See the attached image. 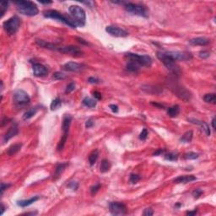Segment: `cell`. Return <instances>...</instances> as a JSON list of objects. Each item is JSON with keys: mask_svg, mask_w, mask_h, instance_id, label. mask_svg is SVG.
Here are the masks:
<instances>
[{"mask_svg": "<svg viewBox=\"0 0 216 216\" xmlns=\"http://www.w3.org/2000/svg\"><path fill=\"white\" fill-rule=\"evenodd\" d=\"M167 83L168 87L171 90V91L174 94L178 96L180 99L183 100L185 102H189L192 98V95L190 93V91L188 90L184 86L182 85H180L179 83L177 82L176 79V76L175 77H171L168 79V80L166 81Z\"/></svg>", "mask_w": 216, "mask_h": 216, "instance_id": "1", "label": "cell"}, {"mask_svg": "<svg viewBox=\"0 0 216 216\" xmlns=\"http://www.w3.org/2000/svg\"><path fill=\"white\" fill-rule=\"evenodd\" d=\"M15 4L16 5L18 11L26 16H36L39 13V9L37 4H34L31 1H24L19 0L15 1Z\"/></svg>", "mask_w": 216, "mask_h": 216, "instance_id": "2", "label": "cell"}, {"mask_svg": "<svg viewBox=\"0 0 216 216\" xmlns=\"http://www.w3.org/2000/svg\"><path fill=\"white\" fill-rule=\"evenodd\" d=\"M71 18L77 26H85L86 23V14L85 9L79 5H71L69 8Z\"/></svg>", "mask_w": 216, "mask_h": 216, "instance_id": "3", "label": "cell"}, {"mask_svg": "<svg viewBox=\"0 0 216 216\" xmlns=\"http://www.w3.org/2000/svg\"><path fill=\"white\" fill-rule=\"evenodd\" d=\"M43 15L46 18H50V19H54V20H57V21H61L63 23H64L67 25L70 26L71 28H76L77 25L75 24V23L73 22L71 17L64 16L63 14L59 13L57 10H47L45 12H43Z\"/></svg>", "mask_w": 216, "mask_h": 216, "instance_id": "4", "label": "cell"}, {"mask_svg": "<svg viewBox=\"0 0 216 216\" xmlns=\"http://www.w3.org/2000/svg\"><path fill=\"white\" fill-rule=\"evenodd\" d=\"M156 56L158 57V59H160L163 63L164 65L166 67V69L171 71L172 74H174L175 76H178L181 73V69H180L179 66L176 63V62L174 60H172L171 58L167 57L164 53V52H158Z\"/></svg>", "mask_w": 216, "mask_h": 216, "instance_id": "5", "label": "cell"}, {"mask_svg": "<svg viewBox=\"0 0 216 216\" xmlns=\"http://www.w3.org/2000/svg\"><path fill=\"white\" fill-rule=\"evenodd\" d=\"M124 57L129 62H134L139 66H144L150 68L152 65L153 60L149 55H139L137 53H127L125 54Z\"/></svg>", "mask_w": 216, "mask_h": 216, "instance_id": "6", "label": "cell"}, {"mask_svg": "<svg viewBox=\"0 0 216 216\" xmlns=\"http://www.w3.org/2000/svg\"><path fill=\"white\" fill-rule=\"evenodd\" d=\"M21 19L17 15H15L9 18L8 21H4L3 27L8 35H15L19 31V29L21 27Z\"/></svg>", "mask_w": 216, "mask_h": 216, "instance_id": "7", "label": "cell"}, {"mask_svg": "<svg viewBox=\"0 0 216 216\" xmlns=\"http://www.w3.org/2000/svg\"><path fill=\"white\" fill-rule=\"evenodd\" d=\"M124 8L126 9V11L128 13H131L134 15H138V16L144 17V18H148L149 17V12L147 10V8L141 4H133V3H127L124 5Z\"/></svg>", "mask_w": 216, "mask_h": 216, "instance_id": "8", "label": "cell"}, {"mask_svg": "<svg viewBox=\"0 0 216 216\" xmlns=\"http://www.w3.org/2000/svg\"><path fill=\"white\" fill-rule=\"evenodd\" d=\"M53 51H57L59 53L69 54L73 57H81L83 55V52L78 47L74 46H59L55 44Z\"/></svg>", "mask_w": 216, "mask_h": 216, "instance_id": "9", "label": "cell"}, {"mask_svg": "<svg viewBox=\"0 0 216 216\" xmlns=\"http://www.w3.org/2000/svg\"><path fill=\"white\" fill-rule=\"evenodd\" d=\"M164 53L174 61H188L192 58V55L187 52L180 51H163Z\"/></svg>", "mask_w": 216, "mask_h": 216, "instance_id": "10", "label": "cell"}, {"mask_svg": "<svg viewBox=\"0 0 216 216\" xmlns=\"http://www.w3.org/2000/svg\"><path fill=\"white\" fill-rule=\"evenodd\" d=\"M14 102L19 106H24L31 102L29 95L23 90H16L13 94Z\"/></svg>", "mask_w": 216, "mask_h": 216, "instance_id": "11", "label": "cell"}, {"mask_svg": "<svg viewBox=\"0 0 216 216\" xmlns=\"http://www.w3.org/2000/svg\"><path fill=\"white\" fill-rule=\"evenodd\" d=\"M109 209L112 215H125L127 214L126 205L120 202H111L109 204Z\"/></svg>", "mask_w": 216, "mask_h": 216, "instance_id": "12", "label": "cell"}, {"mask_svg": "<svg viewBox=\"0 0 216 216\" xmlns=\"http://www.w3.org/2000/svg\"><path fill=\"white\" fill-rule=\"evenodd\" d=\"M106 31L111 36L115 37H126L128 36V32H127L125 30L121 29L118 26L114 25H108L106 27Z\"/></svg>", "mask_w": 216, "mask_h": 216, "instance_id": "13", "label": "cell"}, {"mask_svg": "<svg viewBox=\"0 0 216 216\" xmlns=\"http://www.w3.org/2000/svg\"><path fill=\"white\" fill-rule=\"evenodd\" d=\"M71 122H72V117L70 115L66 114L63 119V123H62V129L63 132V137L61 139H64V140H67V139H68Z\"/></svg>", "mask_w": 216, "mask_h": 216, "instance_id": "14", "label": "cell"}, {"mask_svg": "<svg viewBox=\"0 0 216 216\" xmlns=\"http://www.w3.org/2000/svg\"><path fill=\"white\" fill-rule=\"evenodd\" d=\"M63 69L69 72H80L85 69V66L75 62H69L63 66Z\"/></svg>", "mask_w": 216, "mask_h": 216, "instance_id": "15", "label": "cell"}, {"mask_svg": "<svg viewBox=\"0 0 216 216\" xmlns=\"http://www.w3.org/2000/svg\"><path fill=\"white\" fill-rule=\"evenodd\" d=\"M32 70L33 74L36 77H43L48 73L47 69L43 64H41V63H34L32 66Z\"/></svg>", "mask_w": 216, "mask_h": 216, "instance_id": "16", "label": "cell"}, {"mask_svg": "<svg viewBox=\"0 0 216 216\" xmlns=\"http://www.w3.org/2000/svg\"><path fill=\"white\" fill-rule=\"evenodd\" d=\"M188 121L191 122V123H192V124L198 125V126L201 127V129L204 131V133L207 135V136H209L210 134H211V131H210L209 126H208V124H207L205 122H203V121H200V120H198V119H194V118L188 119Z\"/></svg>", "mask_w": 216, "mask_h": 216, "instance_id": "17", "label": "cell"}, {"mask_svg": "<svg viewBox=\"0 0 216 216\" xmlns=\"http://www.w3.org/2000/svg\"><path fill=\"white\" fill-rule=\"evenodd\" d=\"M18 133H19V127H18V125H17V124H14V125H12V126L9 127V129L6 132L5 135H4V142H7V141H8L10 139H12L13 137H15V135L18 134Z\"/></svg>", "mask_w": 216, "mask_h": 216, "instance_id": "18", "label": "cell"}, {"mask_svg": "<svg viewBox=\"0 0 216 216\" xmlns=\"http://www.w3.org/2000/svg\"><path fill=\"white\" fill-rule=\"evenodd\" d=\"M210 42L209 39L206 37H196L189 40V43L193 46H206Z\"/></svg>", "mask_w": 216, "mask_h": 216, "instance_id": "19", "label": "cell"}, {"mask_svg": "<svg viewBox=\"0 0 216 216\" xmlns=\"http://www.w3.org/2000/svg\"><path fill=\"white\" fill-rule=\"evenodd\" d=\"M197 178L196 176L192 175L189 176H180L178 177H176V179H174V182L175 183H188V182H191L193 181H196Z\"/></svg>", "mask_w": 216, "mask_h": 216, "instance_id": "20", "label": "cell"}, {"mask_svg": "<svg viewBox=\"0 0 216 216\" xmlns=\"http://www.w3.org/2000/svg\"><path fill=\"white\" fill-rule=\"evenodd\" d=\"M69 166V163H61L58 164L56 168H55V172H54V175H53V178L54 179H57V177H59L61 174L64 171L65 168Z\"/></svg>", "mask_w": 216, "mask_h": 216, "instance_id": "21", "label": "cell"}, {"mask_svg": "<svg viewBox=\"0 0 216 216\" xmlns=\"http://www.w3.org/2000/svg\"><path fill=\"white\" fill-rule=\"evenodd\" d=\"M38 199H39V197L35 196V197H33V198H30V199L28 200H21V201H18V202H17V204H18L19 206H21V207H27L29 205L32 204L33 203H35V202L37 201Z\"/></svg>", "mask_w": 216, "mask_h": 216, "instance_id": "22", "label": "cell"}, {"mask_svg": "<svg viewBox=\"0 0 216 216\" xmlns=\"http://www.w3.org/2000/svg\"><path fill=\"white\" fill-rule=\"evenodd\" d=\"M38 110H39L38 106H35V107L30 108V109H29L28 111H26L24 112V114L23 115V119H24V120H27V119L31 118L33 116H35V115L37 114Z\"/></svg>", "mask_w": 216, "mask_h": 216, "instance_id": "23", "label": "cell"}, {"mask_svg": "<svg viewBox=\"0 0 216 216\" xmlns=\"http://www.w3.org/2000/svg\"><path fill=\"white\" fill-rule=\"evenodd\" d=\"M180 112V106L178 105H175V106H171L167 109V114L169 115V117L171 118H176L177 117Z\"/></svg>", "mask_w": 216, "mask_h": 216, "instance_id": "24", "label": "cell"}, {"mask_svg": "<svg viewBox=\"0 0 216 216\" xmlns=\"http://www.w3.org/2000/svg\"><path fill=\"white\" fill-rule=\"evenodd\" d=\"M192 136H193L192 131H188V132H186V133L181 137L180 142H181V143H190V142L192 141Z\"/></svg>", "mask_w": 216, "mask_h": 216, "instance_id": "25", "label": "cell"}, {"mask_svg": "<svg viewBox=\"0 0 216 216\" xmlns=\"http://www.w3.org/2000/svg\"><path fill=\"white\" fill-rule=\"evenodd\" d=\"M127 69L130 72H133V73H138L140 69V66L137 63H135L134 62H128L127 63L126 66Z\"/></svg>", "mask_w": 216, "mask_h": 216, "instance_id": "26", "label": "cell"}, {"mask_svg": "<svg viewBox=\"0 0 216 216\" xmlns=\"http://www.w3.org/2000/svg\"><path fill=\"white\" fill-rule=\"evenodd\" d=\"M21 147H22V143H15L13 144L12 146H10L8 150V155H14L16 154L17 152L21 150Z\"/></svg>", "mask_w": 216, "mask_h": 216, "instance_id": "27", "label": "cell"}, {"mask_svg": "<svg viewBox=\"0 0 216 216\" xmlns=\"http://www.w3.org/2000/svg\"><path fill=\"white\" fill-rule=\"evenodd\" d=\"M83 104L87 107L93 108L96 106V101L95 99H92L90 97H85L83 99Z\"/></svg>", "mask_w": 216, "mask_h": 216, "instance_id": "28", "label": "cell"}, {"mask_svg": "<svg viewBox=\"0 0 216 216\" xmlns=\"http://www.w3.org/2000/svg\"><path fill=\"white\" fill-rule=\"evenodd\" d=\"M98 157H99V151L97 150L92 151L90 153V156H89V163H90V166H94L95 163L97 160Z\"/></svg>", "mask_w": 216, "mask_h": 216, "instance_id": "29", "label": "cell"}, {"mask_svg": "<svg viewBox=\"0 0 216 216\" xmlns=\"http://www.w3.org/2000/svg\"><path fill=\"white\" fill-rule=\"evenodd\" d=\"M145 87L142 88V90H143L145 92L147 93H151V94H160L161 90H158L159 88H156L155 86H151V85H144Z\"/></svg>", "mask_w": 216, "mask_h": 216, "instance_id": "30", "label": "cell"}, {"mask_svg": "<svg viewBox=\"0 0 216 216\" xmlns=\"http://www.w3.org/2000/svg\"><path fill=\"white\" fill-rule=\"evenodd\" d=\"M111 168V164L110 162L107 160H103L101 163V166H100V169H101V171L102 173H106L107 171L110 170Z\"/></svg>", "mask_w": 216, "mask_h": 216, "instance_id": "31", "label": "cell"}, {"mask_svg": "<svg viewBox=\"0 0 216 216\" xmlns=\"http://www.w3.org/2000/svg\"><path fill=\"white\" fill-rule=\"evenodd\" d=\"M204 101L207 103H211V104H215L216 103V95L214 93H210V94H206L204 96Z\"/></svg>", "mask_w": 216, "mask_h": 216, "instance_id": "32", "label": "cell"}, {"mask_svg": "<svg viewBox=\"0 0 216 216\" xmlns=\"http://www.w3.org/2000/svg\"><path fill=\"white\" fill-rule=\"evenodd\" d=\"M62 106V101L61 99L59 97H57L56 99H54L52 103H51V106H50V108L52 111H55L57 110L60 106Z\"/></svg>", "mask_w": 216, "mask_h": 216, "instance_id": "33", "label": "cell"}, {"mask_svg": "<svg viewBox=\"0 0 216 216\" xmlns=\"http://www.w3.org/2000/svg\"><path fill=\"white\" fill-rule=\"evenodd\" d=\"M178 154L177 153H173V152H171V153H169V154H166V155H165V159L167 160H170V161H176V160H177V159H178Z\"/></svg>", "mask_w": 216, "mask_h": 216, "instance_id": "34", "label": "cell"}, {"mask_svg": "<svg viewBox=\"0 0 216 216\" xmlns=\"http://www.w3.org/2000/svg\"><path fill=\"white\" fill-rule=\"evenodd\" d=\"M8 8V2L4 1L0 3V14H1V17L4 16V15L5 12L7 11V9Z\"/></svg>", "mask_w": 216, "mask_h": 216, "instance_id": "35", "label": "cell"}, {"mask_svg": "<svg viewBox=\"0 0 216 216\" xmlns=\"http://www.w3.org/2000/svg\"><path fill=\"white\" fill-rule=\"evenodd\" d=\"M198 154L197 153H194V152H188V153H186L184 155V158L187 160H195L197 158H198Z\"/></svg>", "mask_w": 216, "mask_h": 216, "instance_id": "36", "label": "cell"}, {"mask_svg": "<svg viewBox=\"0 0 216 216\" xmlns=\"http://www.w3.org/2000/svg\"><path fill=\"white\" fill-rule=\"evenodd\" d=\"M66 78V74L61 73V72H56L53 75V79L55 80H61V79H64Z\"/></svg>", "mask_w": 216, "mask_h": 216, "instance_id": "37", "label": "cell"}, {"mask_svg": "<svg viewBox=\"0 0 216 216\" xmlns=\"http://www.w3.org/2000/svg\"><path fill=\"white\" fill-rule=\"evenodd\" d=\"M129 180H130V182L132 183L135 184L137 183L139 180H140V176H139V175H136V174H131Z\"/></svg>", "mask_w": 216, "mask_h": 216, "instance_id": "38", "label": "cell"}, {"mask_svg": "<svg viewBox=\"0 0 216 216\" xmlns=\"http://www.w3.org/2000/svg\"><path fill=\"white\" fill-rule=\"evenodd\" d=\"M74 89H75V83L72 82V83L69 84V85H67V87H66L65 93H70V92H72L73 90H74Z\"/></svg>", "mask_w": 216, "mask_h": 216, "instance_id": "39", "label": "cell"}, {"mask_svg": "<svg viewBox=\"0 0 216 216\" xmlns=\"http://www.w3.org/2000/svg\"><path fill=\"white\" fill-rule=\"evenodd\" d=\"M202 194H203V191H202L201 189H195V190L192 192V196H193V198H196V199H198Z\"/></svg>", "mask_w": 216, "mask_h": 216, "instance_id": "40", "label": "cell"}, {"mask_svg": "<svg viewBox=\"0 0 216 216\" xmlns=\"http://www.w3.org/2000/svg\"><path fill=\"white\" fill-rule=\"evenodd\" d=\"M101 188V185L99 183H97V184H95V186H93L92 188H90V192H91V194L92 195H95L96 192L99 191V189Z\"/></svg>", "mask_w": 216, "mask_h": 216, "instance_id": "41", "label": "cell"}, {"mask_svg": "<svg viewBox=\"0 0 216 216\" xmlns=\"http://www.w3.org/2000/svg\"><path fill=\"white\" fill-rule=\"evenodd\" d=\"M147 136H148V131L145 128H143L142 132L140 133V134H139V139L141 140H145L147 139Z\"/></svg>", "mask_w": 216, "mask_h": 216, "instance_id": "42", "label": "cell"}, {"mask_svg": "<svg viewBox=\"0 0 216 216\" xmlns=\"http://www.w3.org/2000/svg\"><path fill=\"white\" fill-rule=\"evenodd\" d=\"M210 56V53L208 51H201L199 53V57L201 58H208Z\"/></svg>", "mask_w": 216, "mask_h": 216, "instance_id": "43", "label": "cell"}, {"mask_svg": "<svg viewBox=\"0 0 216 216\" xmlns=\"http://www.w3.org/2000/svg\"><path fill=\"white\" fill-rule=\"evenodd\" d=\"M88 82L90 83V84H100V83H101V80H100L99 79H97V78L90 77L89 78Z\"/></svg>", "mask_w": 216, "mask_h": 216, "instance_id": "44", "label": "cell"}, {"mask_svg": "<svg viewBox=\"0 0 216 216\" xmlns=\"http://www.w3.org/2000/svg\"><path fill=\"white\" fill-rule=\"evenodd\" d=\"M10 186H11L10 184H5L4 183V182H2V183H1V195H3L4 191L8 188H9Z\"/></svg>", "mask_w": 216, "mask_h": 216, "instance_id": "45", "label": "cell"}, {"mask_svg": "<svg viewBox=\"0 0 216 216\" xmlns=\"http://www.w3.org/2000/svg\"><path fill=\"white\" fill-rule=\"evenodd\" d=\"M68 186H69V188H72L73 190H77L78 188H79V184H78V182H70Z\"/></svg>", "mask_w": 216, "mask_h": 216, "instance_id": "46", "label": "cell"}, {"mask_svg": "<svg viewBox=\"0 0 216 216\" xmlns=\"http://www.w3.org/2000/svg\"><path fill=\"white\" fill-rule=\"evenodd\" d=\"M143 214L144 216H152L154 214V212L151 208H146L144 211H143Z\"/></svg>", "mask_w": 216, "mask_h": 216, "instance_id": "47", "label": "cell"}, {"mask_svg": "<svg viewBox=\"0 0 216 216\" xmlns=\"http://www.w3.org/2000/svg\"><path fill=\"white\" fill-rule=\"evenodd\" d=\"M93 125H94V121H93V119L92 118L88 119V120L86 121L85 127L87 128H90V127H91Z\"/></svg>", "mask_w": 216, "mask_h": 216, "instance_id": "48", "label": "cell"}, {"mask_svg": "<svg viewBox=\"0 0 216 216\" xmlns=\"http://www.w3.org/2000/svg\"><path fill=\"white\" fill-rule=\"evenodd\" d=\"M165 153V150H162V149H160L158 150H156L154 153V156H159V155H161L162 154Z\"/></svg>", "mask_w": 216, "mask_h": 216, "instance_id": "49", "label": "cell"}, {"mask_svg": "<svg viewBox=\"0 0 216 216\" xmlns=\"http://www.w3.org/2000/svg\"><path fill=\"white\" fill-rule=\"evenodd\" d=\"M93 95H94V97L95 98V99H97V100H101V99H102V94H101L100 92H98V91H94V92H93Z\"/></svg>", "mask_w": 216, "mask_h": 216, "instance_id": "50", "label": "cell"}, {"mask_svg": "<svg viewBox=\"0 0 216 216\" xmlns=\"http://www.w3.org/2000/svg\"><path fill=\"white\" fill-rule=\"evenodd\" d=\"M110 108L113 112H118V106L116 105H110Z\"/></svg>", "mask_w": 216, "mask_h": 216, "instance_id": "51", "label": "cell"}, {"mask_svg": "<svg viewBox=\"0 0 216 216\" xmlns=\"http://www.w3.org/2000/svg\"><path fill=\"white\" fill-rule=\"evenodd\" d=\"M83 4H87L90 6V8H93L94 7V2H90V1H88V2H83Z\"/></svg>", "mask_w": 216, "mask_h": 216, "instance_id": "52", "label": "cell"}, {"mask_svg": "<svg viewBox=\"0 0 216 216\" xmlns=\"http://www.w3.org/2000/svg\"><path fill=\"white\" fill-rule=\"evenodd\" d=\"M77 40L79 41V42H80V43H83V44H85V45H89V43H88V42H86V41H85V40H84V39H82V38L77 37Z\"/></svg>", "mask_w": 216, "mask_h": 216, "instance_id": "53", "label": "cell"}, {"mask_svg": "<svg viewBox=\"0 0 216 216\" xmlns=\"http://www.w3.org/2000/svg\"><path fill=\"white\" fill-rule=\"evenodd\" d=\"M197 213H198V211L195 209L194 211H189V212H187V214H188V215H195Z\"/></svg>", "mask_w": 216, "mask_h": 216, "instance_id": "54", "label": "cell"}, {"mask_svg": "<svg viewBox=\"0 0 216 216\" xmlns=\"http://www.w3.org/2000/svg\"><path fill=\"white\" fill-rule=\"evenodd\" d=\"M39 3L42 4H52L53 2L52 1H39Z\"/></svg>", "mask_w": 216, "mask_h": 216, "instance_id": "55", "label": "cell"}, {"mask_svg": "<svg viewBox=\"0 0 216 216\" xmlns=\"http://www.w3.org/2000/svg\"><path fill=\"white\" fill-rule=\"evenodd\" d=\"M152 105H154L155 106H158V107H160V108H164V106H162V105H160V104H158V103H151Z\"/></svg>", "mask_w": 216, "mask_h": 216, "instance_id": "56", "label": "cell"}, {"mask_svg": "<svg viewBox=\"0 0 216 216\" xmlns=\"http://www.w3.org/2000/svg\"><path fill=\"white\" fill-rule=\"evenodd\" d=\"M212 127L214 129H215V118H213L212 119Z\"/></svg>", "mask_w": 216, "mask_h": 216, "instance_id": "57", "label": "cell"}, {"mask_svg": "<svg viewBox=\"0 0 216 216\" xmlns=\"http://www.w3.org/2000/svg\"><path fill=\"white\" fill-rule=\"evenodd\" d=\"M1 206H2V210H1V214H3L5 210V207H4V204H1Z\"/></svg>", "mask_w": 216, "mask_h": 216, "instance_id": "58", "label": "cell"}]
</instances>
